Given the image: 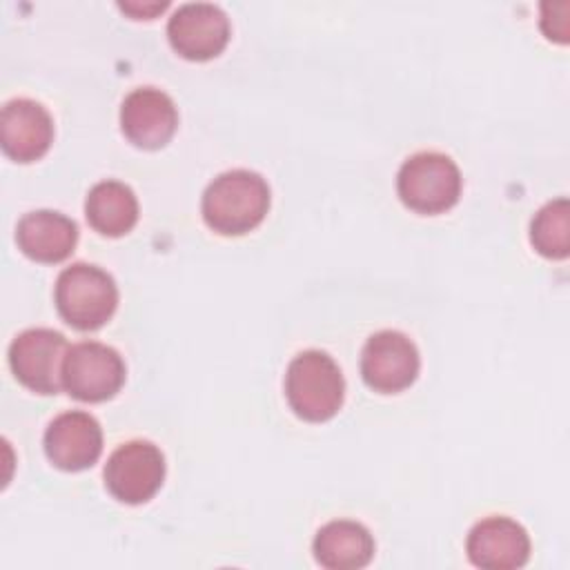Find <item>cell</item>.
<instances>
[{"label":"cell","instance_id":"obj_14","mask_svg":"<svg viewBox=\"0 0 570 570\" xmlns=\"http://www.w3.org/2000/svg\"><path fill=\"white\" fill-rule=\"evenodd\" d=\"M16 243L31 261L60 263L71 256L78 243V227L60 212L36 209L18 220Z\"/></svg>","mask_w":570,"mask_h":570},{"label":"cell","instance_id":"obj_3","mask_svg":"<svg viewBox=\"0 0 570 570\" xmlns=\"http://www.w3.org/2000/svg\"><path fill=\"white\" fill-rule=\"evenodd\" d=\"M56 309L65 323L80 332L102 327L118 307V287L109 272L91 263H71L53 287Z\"/></svg>","mask_w":570,"mask_h":570},{"label":"cell","instance_id":"obj_17","mask_svg":"<svg viewBox=\"0 0 570 570\" xmlns=\"http://www.w3.org/2000/svg\"><path fill=\"white\" fill-rule=\"evenodd\" d=\"M532 247L552 261H561L570 252V203L554 198L546 203L530 220Z\"/></svg>","mask_w":570,"mask_h":570},{"label":"cell","instance_id":"obj_16","mask_svg":"<svg viewBox=\"0 0 570 570\" xmlns=\"http://www.w3.org/2000/svg\"><path fill=\"white\" fill-rule=\"evenodd\" d=\"M85 216L98 234L118 238L136 225L138 198L134 189L120 180H100L85 198Z\"/></svg>","mask_w":570,"mask_h":570},{"label":"cell","instance_id":"obj_12","mask_svg":"<svg viewBox=\"0 0 570 570\" xmlns=\"http://www.w3.org/2000/svg\"><path fill=\"white\" fill-rule=\"evenodd\" d=\"M100 452L102 428L89 412H62L45 430V454L60 470H87L98 461Z\"/></svg>","mask_w":570,"mask_h":570},{"label":"cell","instance_id":"obj_18","mask_svg":"<svg viewBox=\"0 0 570 570\" xmlns=\"http://www.w3.org/2000/svg\"><path fill=\"white\" fill-rule=\"evenodd\" d=\"M118 7L122 9V11H127L129 16H134V18H145V20H149V18H154L158 11H163L165 7H167V2H118Z\"/></svg>","mask_w":570,"mask_h":570},{"label":"cell","instance_id":"obj_11","mask_svg":"<svg viewBox=\"0 0 570 570\" xmlns=\"http://www.w3.org/2000/svg\"><path fill=\"white\" fill-rule=\"evenodd\" d=\"M178 127V109L169 94L156 87L131 89L120 105V129L142 149L167 145Z\"/></svg>","mask_w":570,"mask_h":570},{"label":"cell","instance_id":"obj_1","mask_svg":"<svg viewBox=\"0 0 570 570\" xmlns=\"http://www.w3.org/2000/svg\"><path fill=\"white\" fill-rule=\"evenodd\" d=\"M269 209L267 180L249 169L218 174L203 191L200 212L209 229L223 236H243L258 227Z\"/></svg>","mask_w":570,"mask_h":570},{"label":"cell","instance_id":"obj_13","mask_svg":"<svg viewBox=\"0 0 570 570\" xmlns=\"http://www.w3.org/2000/svg\"><path fill=\"white\" fill-rule=\"evenodd\" d=\"M53 142L51 114L31 98H13L0 114V145L18 163H33Z\"/></svg>","mask_w":570,"mask_h":570},{"label":"cell","instance_id":"obj_7","mask_svg":"<svg viewBox=\"0 0 570 570\" xmlns=\"http://www.w3.org/2000/svg\"><path fill=\"white\" fill-rule=\"evenodd\" d=\"M69 345L51 327H29L9 345V365L16 379L38 394H56L62 387V363Z\"/></svg>","mask_w":570,"mask_h":570},{"label":"cell","instance_id":"obj_5","mask_svg":"<svg viewBox=\"0 0 570 570\" xmlns=\"http://www.w3.org/2000/svg\"><path fill=\"white\" fill-rule=\"evenodd\" d=\"M125 383L122 356L98 341L69 345L62 363V387L78 401L100 403L111 399Z\"/></svg>","mask_w":570,"mask_h":570},{"label":"cell","instance_id":"obj_10","mask_svg":"<svg viewBox=\"0 0 570 570\" xmlns=\"http://www.w3.org/2000/svg\"><path fill=\"white\" fill-rule=\"evenodd\" d=\"M530 548L525 528L503 514L481 519L472 525L465 539L468 559L483 570L523 568L530 559Z\"/></svg>","mask_w":570,"mask_h":570},{"label":"cell","instance_id":"obj_15","mask_svg":"<svg viewBox=\"0 0 570 570\" xmlns=\"http://www.w3.org/2000/svg\"><path fill=\"white\" fill-rule=\"evenodd\" d=\"M312 550L327 570H358L374 557V537L358 521L334 519L318 528Z\"/></svg>","mask_w":570,"mask_h":570},{"label":"cell","instance_id":"obj_9","mask_svg":"<svg viewBox=\"0 0 570 570\" xmlns=\"http://www.w3.org/2000/svg\"><path fill=\"white\" fill-rule=\"evenodd\" d=\"M229 18L214 2H185L167 20V38L187 60L216 58L229 42Z\"/></svg>","mask_w":570,"mask_h":570},{"label":"cell","instance_id":"obj_2","mask_svg":"<svg viewBox=\"0 0 570 570\" xmlns=\"http://www.w3.org/2000/svg\"><path fill=\"white\" fill-rule=\"evenodd\" d=\"M285 396L296 416L309 423L332 419L345 396V381L336 361L321 350L296 354L285 372Z\"/></svg>","mask_w":570,"mask_h":570},{"label":"cell","instance_id":"obj_6","mask_svg":"<svg viewBox=\"0 0 570 570\" xmlns=\"http://www.w3.org/2000/svg\"><path fill=\"white\" fill-rule=\"evenodd\" d=\"M165 481V456L158 445L134 439L118 445L105 463V485L114 499L138 505L149 501Z\"/></svg>","mask_w":570,"mask_h":570},{"label":"cell","instance_id":"obj_8","mask_svg":"<svg viewBox=\"0 0 570 570\" xmlns=\"http://www.w3.org/2000/svg\"><path fill=\"white\" fill-rule=\"evenodd\" d=\"M421 358L414 341L399 330L372 334L361 352V376L381 394H394L410 387L419 374Z\"/></svg>","mask_w":570,"mask_h":570},{"label":"cell","instance_id":"obj_4","mask_svg":"<svg viewBox=\"0 0 570 570\" xmlns=\"http://www.w3.org/2000/svg\"><path fill=\"white\" fill-rule=\"evenodd\" d=\"M463 178L456 163L441 151H419L403 160L396 174V191L416 214H441L456 205Z\"/></svg>","mask_w":570,"mask_h":570}]
</instances>
